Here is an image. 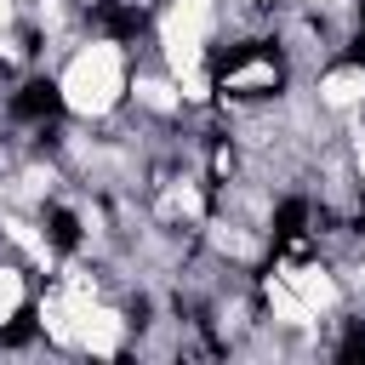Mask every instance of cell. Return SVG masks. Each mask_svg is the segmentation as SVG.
Instances as JSON below:
<instances>
[{
    "mask_svg": "<svg viewBox=\"0 0 365 365\" xmlns=\"http://www.w3.org/2000/svg\"><path fill=\"white\" fill-rule=\"evenodd\" d=\"M17 114H23V120H51V114H63V91H57L51 80H29V86L17 91Z\"/></svg>",
    "mask_w": 365,
    "mask_h": 365,
    "instance_id": "obj_1",
    "label": "cell"
},
{
    "mask_svg": "<svg viewBox=\"0 0 365 365\" xmlns=\"http://www.w3.org/2000/svg\"><path fill=\"white\" fill-rule=\"evenodd\" d=\"M302 222H308V205H302V200H285V205H279V217H274V240H279L291 257H302V251H308V245H302Z\"/></svg>",
    "mask_w": 365,
    "mask_h": 365,
    "instance_id": "obj_2",
    "label": "cell"
},
{
    "mask_svg": "<svg viewBox=\"0 0 365 365\" xmlns=\"http://www.w3.org/2000/svg\"><path fill=\"white\" fill-rule=\"evenodd\" d=\"M103 23H108V34H120V40H131L148 17H143V6H120V0H103Z\"/></svg>",
    "mask_w": 365,
    "mask_h": 365,
    "instance_id": "obj_3",
    "label": "cell"
},
{
    "mask_svg": "<svg viewBox=\"0 0 365 365\" xmlns=\"http://www.w3.org/2000/svg\"><path fill=\"white\" fill-rule=\"evenodd\" d=\"M51 240H57L63 251H74V245H80V222H74L68 211H51Z\"/></svg>",
    "mask_w": 365,
    "mask_h": 365,
    "instance_id": "obj_4",
    "label": "cell"
},
{
    "mask_svg": "<svg viewBox=\"0 0 365 365\" xmlns=\"http://www.w3.org/2000/svg\"><path fill=\"white\" fill-rule=\"evenodd\" d=\"M29 336H34V308H17V319L0 331V342H6V348H17V342H29Z\"/></svg>",
    "mask_w": 365,
    "mask_h": 365,
    "instance_id": "obj_5",
    "label": "cell"
},
{
    "mask_svg": "<svg viewBox=\"0 0 365 365\" xmlns=\"http://www.w3.org/2000/svg\"><path fill=\"white\" fill-rule=\"evenodd\" d=\"M342 359H365V319L348 331V342H342Z\"/></svg>",
    "mask_w": 365,
    "mask_h": 365,
    "instance_id": "obj_6",
    "label": "cell"
}]
</instances>
